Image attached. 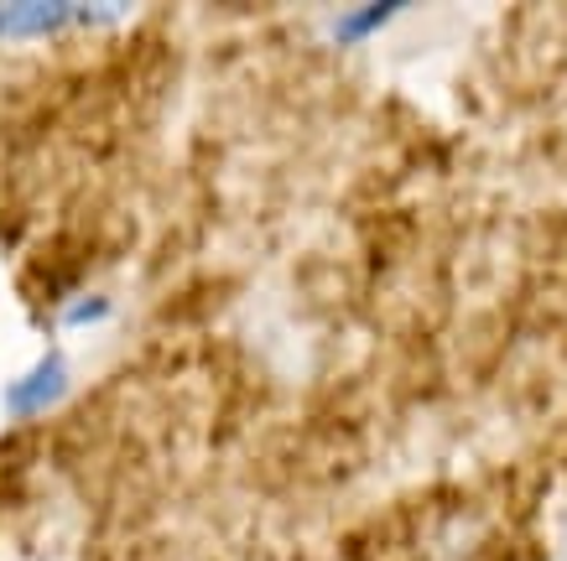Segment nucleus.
<instances>
[{"label":"nucleus","mask_w":567,"mask_h":561,"mask_svg":"<svg viewBox=\"0 0 567 561\" xmlns=\"http://www.w3.org/2000/svg\"><path fill=\"white\" fill-rule=\"evenodd\" d=\"M125 6H0V37H48L69 21H121Z\"/></svg>","instance_id":"obj_1"},{"label":"nucleus","mask_w":567,"mask_h":561,"mask_svg":"<svg viewBox=\"0 0 567 561\" xmlns=\"http://www.w3.org/2000/svg\"><path fill=\"white\" fill-rule=\"evenodd\" d=\"M63 391H69V364H63V354H48L27 380L11 385L6 401H11V416H37L42 406L63 401Z\"/></svg>","instance_id":"obj_2"},{"label":"nucleus","mask_w":567,"mask_h":561,"mask_svg":"<svg viewBox=\"0 0 567 561\" xmlns=\"http://www.w3.org/2000/svg\"><path fill=\"white\" fill-rule=\"evenodd\" d=\"M395 11H401V6H370V11H360V17L339 21V27H333V37H339V42H360V37L375 32L380 21H395Z\"/></svg>","instance_id":"obj_3"},{"label":"nucleus","mask_w":567,"mask_h":561,"mask_svg":"<svg viewBox=\"0 0 567 561\" xmlns=\"http://www.w3.org/2000/svg\"><path fill=\"white\" fill-rule=\"evenodd\" d=\"M104 312H110V302H104V297H84V302H73V307H69V318H63V323L84 328V323H100Z\"/></svg>","instance_id":"obj_4"}]
</instances>
